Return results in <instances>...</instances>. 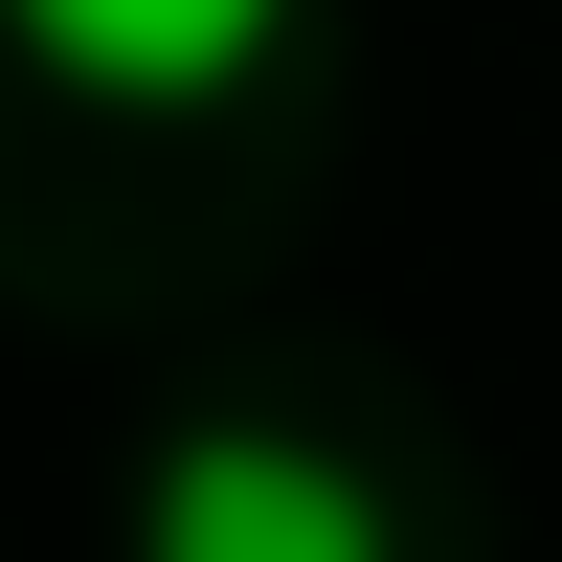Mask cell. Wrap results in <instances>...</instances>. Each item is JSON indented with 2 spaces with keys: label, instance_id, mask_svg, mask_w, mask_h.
<instances>
[{
  "label": "cell",
  "instance_id": "cell-1",
  "mask_svg": "<svg viewBox=\"0 0 562 562\" xmlns=\"http://www.w3.org/2000/svg\"><path fill=\"white\" fill-rule=\"evenodd\" d=\"M135 562H405V540H383V495H360L338 450H293V428H180L158 495H135Z\"/></svg>",
  "mask_w": 562,
  "mask_h": 562
},
{
  "label": "cell",
  "instance_id": "cell-2",
  "mask_svg": "<svg viewBox=\"0 0 562 562\" xmlns=\"http://www.w3.org/2000/svg\"><path fill=\"white\" fill-rule=\"evenodd\" d=\"M0 23H23L68 90H113V113H180V90H248L293 0H0Z\"/></svg>",
  "mask_w": 562,
  "mask_h": 562
}]
</instances>
